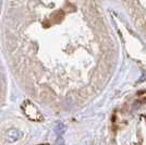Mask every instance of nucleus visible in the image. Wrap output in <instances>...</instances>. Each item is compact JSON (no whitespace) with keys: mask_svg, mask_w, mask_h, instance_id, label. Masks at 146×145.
Returning a JSON list of instances; mask_svg holds the SVG:
<instances>
[{"mask_svg":"<svg viewBox=\"0 0 146 145\" xmlns=\"http://www.w3.org/2000/svg\"><path fill=\"white\" fill-rule=\"evenodd\" d=\"M140 98H142V99H146V91H144L142 94H140Z\"/></svg>","mask_w":146,"mask_h":145,"instance_id":"obj_1","label":"nucleus"}]
</instances>
